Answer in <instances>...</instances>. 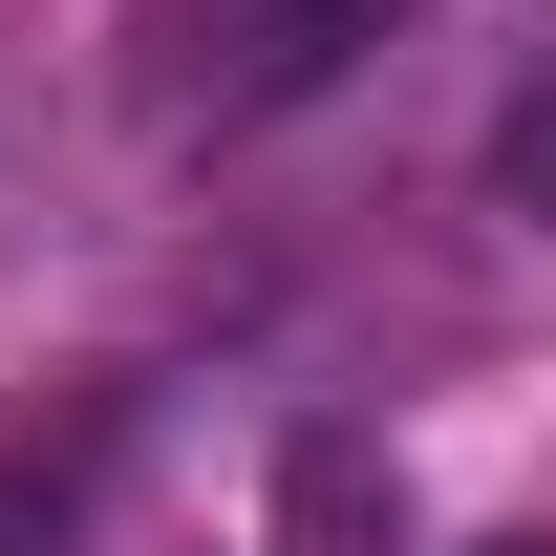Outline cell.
Wrapping results in <instances>:
<instances>
[{
    "mask_svg": "<svg viewBox=\"0 0 556 556\" xmlns=\"http://www.w3.org/2000/svg\"><path fill=\"white\" fill-rule=\"evenodd\" d=\"M492 193H514V214H535V236H556V65L514 86V108H492Z\"/></svg>",
    "mask_w": 556,
    "mask_h": 556,
    "instance_id": "cell-4",
    "label": "cell"
},
{
    "mask_svg": "<svg viewBox=\"0 0 556 556\" xmlns=\"http://www.w3.org/2000/svg\"><path fill=\"white\" fill-rule=\"evenodd\" d=\"M492 556H556V535H492Z\"/></svg>",
    "mask_w": 556,
    "mask_h": 556,
    "instance_id": "cell-5",
    "label": "cell"
},
{
    "mask_svg": "<svg viewBox=\"0 0 556 556\" xmlns=\"http://www.w3.org/2000/svg\"><path fill=\"white\" fill-rule=\"evenodd\" d=\"M278 556H407V471L364 428H300L278 450Z\"/></svg>",
    "mask_w": 556,
    "mask_h": 556,
    "instance_id": "cell-1",
    "label": "cell"
},
{
    "mask_svg": "<svg viewBox=\"0 0 556 556\" xmlns=\"http://www.w3.org/2000/svg\"><path fill=\"white\" fill-rule=\"evenodd\" d=\"M386 22H407V0H257V22H236V65H214V108H300V86H343Z\"/></svg>",
    "mask_w": 556,
    "mask_h": 556,
    "instance_id": "cell-2",
    "label": "cell"
},
{
    "mask_svg": "<svg viewBox=\"0 0 556 556\" xmlns=\"http://www.w3.org/2000/svg\"><path fill=\"white\" fill-rule=\"evenodd\" d=\"M86 471H108V407H86L65 450H0V556H65L86 535Z\"/></svg>",
    "mask_w": 556,
    "mask_h": 556,
    "instance_id": "cell-3",
    "label": "cell"
}]
</instances>
